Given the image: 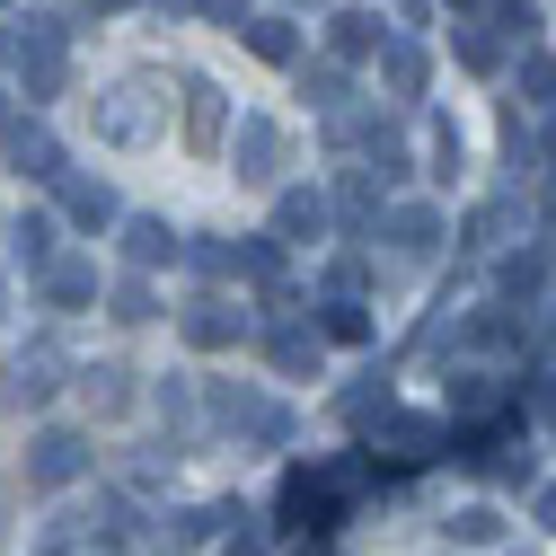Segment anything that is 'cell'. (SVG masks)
Here are the masks:
<instances>
[{
  "label": "cell",
  "instance_id": "obj_26",
  "mask_svg": "<svg viewBox=\"0 0 556 556\" xmlns=\"http://www.w3.org/2000/svg\"><path fill=\"white\" fill-rule=\"evenodd\" d=\"M53 239H62V222H53V213H18V222H10V248H18V265H27V274L62 256Z\"/></svg>",
  "mask_w": 556,
  "mask_h": 556
},
{
  "label": "cell",
  "instance_id": "obj_19",
  "mask_svg": "<svg viewBox=\"0 0 556 556\" xmlns=\"http://www.w3.org/2000/svg\"><path fill=\"white\" fill-rule=\"evenodd\" d=\"M513 230H521V203H513V194H495V203H477V213L459 222V248H468V256H495Z\"/></svg>",
  "mask_w": 556,
  "mask_h": 556
},
{
  "label": "cell",
  "instance_id": "obj_6",
  "mask_svg": "<svg viewBox=\"0 0 556 556\" xmlns=\"http://www.w3.org/2000/svg\"><path fill=\"white\" fill-rule=\"evenodd\" d=\"M160 115H168L160 80H124V89H106V98H98V132H106L115 151H132V142H151V132H160Z\"/></svg>",
  "mask_w": 556,
  "mask_h": 556
},
{
  "label": "cell",
  "instance_id": "obj_41",
  "mask_svg": "<svg viewBox=\"0 0 556 556\" xmlns=\"http://www.w3.org/2000/svg\"><path fill=\"white\" fill-rule=\"evenodd\" d=\"M194 10L213 18V27H230V36H239V18H248V0H194Z\"/></svg>",
  "mask_w": 556,
  "mask_h": 556
},
{
  "label": "cell",
  "instance_id": "obj_24",
  "mask_svg": "<svg viewBox=\"0 0 556 556\" xmlns=\"http://www.w3.org/2000/svg\"><path fill=\"white\" fill-rule=\"evenodd\" d=\"M389 239H397V256H433V248H442V213H433V203H397V213H389Z\"/></svg>",
  "mask_w": 556,
  "mask_h": 556
},
{
  "label": "cell",
  "instance_id": "obj_48",
  "mask_svg": "<svg viewBox=\"0 0 556 556\" xmlns=\"http://www.w3.org/2000/svg\"><path fill=\"white\" fill-rule=\"evenodd\" d=\"M0 318H10V283H0Z\"/></svg>",
  "mask_w": 556,
  "mask_h": 556
},
{
  "label": "cell",
  "instance_id": "obj_9",
  "mask_svg": "<svg viewBox=\"0 0 556 556\" xmlns=\"http://www.w3.org/2000/svg\"><path fill=\"white\" fill-rule=\"evenodd\" d=\"M0 151H10V168H18V177H45V186L62 177V142H53V124H45L36 106H27V115H10V132H0Z\"/></svg>",
  "mask_w": 556,
  "mask_h": 556
},
{
  "label": "cell",
  "instance_id": "obj_45",
  "mask_svg": "<svg viewBox=\"0 0 556 556\" xmlns=\"http://www.w3.org/2000/svg\"><path fill=\"white\" fill-rule=\"evenodd\" d=\"M539 521H547V530H556V485H539Z\"/></svg>",
  "mask_w": 556,
  "mask_h": 556
},
{
  "label": "cell",
  "instance_id": "obj_4",
  "mask_svg": "<svg viewBox=\"0 0 556 556\" xmlns=\"http://www.w3.org/2000/svg\"><path fill=\"white\" fill-rule=\"evenodd\" d=\"M62 380H72V354H62V336H36L27 354H10V371H0V406L27 415V406H45Z\"/></svg>",
  "mask_w": 556,
  "mask_h": 556
},
{
  "label": "cell",
  "instance_id": "obj_40",
  "mask_svg": "<svg viewBox=\"0 0 556 556\" xmlns=\"http://www.w3.org/2000/svg\"><path fill=\"white\" fill-rule=\"evenodd\" d=\"M327 292H371V265H363V256H336V274H327Z\"/></svg>",
  "mask_w": 556,
  "mask_h": 556
},
{
  "label": "cell",
  "instance_id": "obj_36",
  "mask_svg": "<svg viewBox=\"0 0 556 556\" xmlns=\"http://www.w3.org/2000/svg\"><path fill=\"white\" fill-rule=\"evenodd\" d=\"M194 274H239V248H222V239H194V248H177Z\"/></svg>",
  "mask_w": 556,
  "mask_h": 556
},
{
  "label": "cell",
  "instance_id": "obj_25",
  "mask_svg": "<svg viewBox=\"0 0 556 556\" xmlns=\"http://www.w3.org/2000/svg\"><path fill=\"white\" fill-rule=\"evenodd\" d=\"M239 36H248L256 62H283V72L301 62V27H292V18H239Z\"/></svg>",
  "mask_w": 556,
  "mask_h": 556
},
{
  "label": "cell",
  "instance_id": "obj_20",
  "mask_svg": "<svg viewBox=\"0 0 556 556\" xmlns=\"http://www.w3.org/2000/svg\"><path fill=\"white\" fill-rule=\"evenodd\" d=\"M380 36H389L380 10H336V18H327V53H336V62H371Z\"/></svg>",
  "mask_w": 556,
  "mask_h": 556
},
{
  "label": "cell",
  "instance_id": "obj_14",
  "mask_svg": "<svg viewBox=\"0 0 556 556\" xmlns=\"http://www.w3.org/2000/svg\"><path fill=\"white\" fill-rule=\"evenodd\" d=\"M425 80H433V53L415 36H380V89L389 98H425Z\"/></svg>",
  "mask_w": 556,
  "mask_h": 556
},
{
  "label": "cell",
  "instance_id": "obj_12",
  "mask_svg": "<svg viewBox=\"0 0 556 556\" xmlns=\"http://www.w3.org/2000/svg\"><path fill=\"white\" fill-rule=\"evenodd\" d=\"M265 363L283 371V380H318V363H327V336L318 327H301V318H283L265 336Z\"/></svg>",
  "mask_w": 556,
  "mask_h": 556
},
{
  "label": "cell",
  "instance_id": "obj_37",
  "mask_svg": "<svg viewBox=\"0 0 556 556\" xmlns=\"http://www.w3.org/2000/svg\"><path fill=\"white\" fill-rule=\"evenodd\" d=\"M433 177H442V186L459 177V124H451V115H433Z\"/></svg>",
  "mask_w": 556,
  "mask_h": 556
},
{
  "label": "cell",
  "instance_id": "obj_27",
  "mask_svg": "<svg viewBox=\"0 0 556 556\" xmlns=\"http://www.w3.org/2000/svg\"><path fill=\"white\" fill-rule=\"evenodd\" d=\"M495 283H504V309H530V301L547 292V248H521V256L495 274Z\"/></svg>",
  "mask_w": 556,
  "mask_h": 556
},
{
  "label": "cell",
  "instance_id": "obj_7",
  "mask_svg": "<svg viewBox=\"0 0 556 556\" xmlns=\"http://www.w3.org/2000/svg\"><path fill=\"white\" fill-rule=\"evenodd\" d=\"M89 468H98V451H89V433H72V425H53V433L27 442V485H36V495H62V485H80Z\"/></svg>",
  "mask_w": 556,
  "mask_h": 556
},
{
  "label": "cell",
  "instance_id": "obj_39",
  "mask_svg": "<svg viewBox=\"0 0 556 556\" xmlns=\"http://www.w3.org/2000/svg\"><path fill=\"white\" fill-rule=\"evenodd\" d=\"M495 27L530 45V36H539V0H495Z\"/></svg>",
  "mask_w": 556,
  "mask_h": 556
},
{
  "label": "cell",
  "instance_id": "obj_28",
  "mask_svg": "<svg viewBox=\"0 0 556 556\" xmlns=\"http://www.w3.org/2000/svg\"><path fill=\"white\" fill-rule=\"evenodd\" d=\"M80 397H89V415H124L132 406V371L124 363H98V371H80Z\"/></svg>",
  "mask_w": 556,
  "mask_h": 556
},
{
  "label": "cell",
  "instance_id": "obj_18",
  "mask_svg": "<svg viewBox=\"0 0 556 556\" xmlns=\"http://www.w3.org/2000/svg\"><path fill=\"white\" fill-rule=\"evenodd\" d=\"M222 132H230V98L213 80H186V142L194 151H222Z\"/></svg>",
  "mask_w": 556,
  "mask_h": 556
},
{
  "label": "cell",
  "instance_id": "obj_1",
  "mask_svg": "<svg viewBox=\"0 0 556 556\" xmlns=\"http://www.w3.org/2000/svg\"><path fill=\"white\" fill-rule=\"evenodd\" d=\"M371 485H380V459H371V451H336V459L283 477V495H274V521H283V530H336L344 513L371 495Z\"/></svg>",
  "mask_w": 556,
  "mask_h": 556
},
{
  "label": "cell",
  "instance_id": "obj_49",
  "mask_svg": "<svg viewBox=\"0 0 556 556\" xmlns=\"http://www.w3.org/2000/svg\"><path fill=\"white\" fill-rule=\"evenodd\" d=\"M547 222H556V186H547Z\"/></svg>",
  "mask_w": 556,
  "mask_h": 556
},
{
  "label": "cell",
  "instance_id": "obj_8",
  "mask_svg": "<svg viewBox=\"0 0 556 556\" xmlns=\"http://www.w3.org/2000/svg\"><path fill=\"white\" fill-rule=\"evenodd\" d=\"M222 142H230L239 186H274V177H283V160H292V132L274 124V115H239V132H222Z\"/></svg>",
  "mask_w": 556,
  "mask_h": 556
},
{
  "label": "cell",
  "instance_id": "obj_23",
  "mask_svg": "<svg viewBox=\"0 0 556 556\" xmlns=\"http://www.w3.org/2000/svg\"><path fill=\"white\" fill-rule=\"evenodd\" d=\"M327 222H344V230H371V222H380V177H371V168H354V177L336 186Z\"/></svg>",
  "mask_w": 556,
  "mask_h": 556
},
{
  "label": "cell",
  "instance_id": "obj_11",
  "mask_svg": "<svg viewBox=\"0 0 556 556\" xmlns=\"http://www.w3.org/2000/svg\"><path fill=\"white\" fill-rule=\"evenodd\" d=\"M239 274H248V283L265 292V309H301V292H292V274H283V239H274V230L239 248Z\"/></svg>",
  "mask_w": 556,
  "mask_h": 556
},
{
  "label": "cell",
  "instance_id": "obj_32",
  "mask_svg": "<svg viewBox=\"0 0 556 556\" xmlns=\"http://www.w3.org/2000/svg\"><path fill=\"white\" fill-rule=\"evenodd\" d=\"M151 406H160V425H168V451H177V442L194 433V389H186V380H160V397H151Z\"/></svg>",
  "mask_w": 556,
  "mask_h": 556
},
{
  "label": "cell",
  "instance_id": "obj_44",
  "mask_svg": "<svg viewBox=\"0 0 556 556\" xmlns=\"http://www.w3.org/2000/svg\"><path fill=\"white\" fill-rule=\"evenodd\" d=\"M539 160H547V168H556V115H547V132H539Z\"/></svg>",
  "mask_w": 556,
  "mask_h": 556
},
{
  "label": "cell",
  "instance_id": "obj_10",
  "mask_svg": "<svg viewBox=\"0 0 556 556\" xmlns=\"http://www.w3.org/2000/svg\"><path fill=\"white\" fill-rule=\"evenodd\" d=\"M327 230L336 222H327V194L318 186H283V194H274V239H283V248H309Z\"/></svg>",
  "mask_w": 556,
  "mask_h": 556
},
{
  "label": "cell",
  "instance_id": "obj_50",
  "mask_svg": "<svg viewBox=\"0 0 556 556\" xmlns=\"http://www.w3.org/2000/svg\"><path fill=\"white\" fill-rule=\"evenodd\" d=\"M0 53H10V27H0Z\"/></svg>",
  "mask_w": 556,
  "mask_h": 556
},
{
  "label": "cell",
  "instance_id": "obj_21",
  "mask_svg": "<svg viewBox=\"0 0 556 556\" xmlns=\"http://www.w3.org/2000/svg\"><path fill=\"white\" fill-rule=\"evenodd\" d=\"M318 336H327V344H371V309H363V292H327V301H318Z\"/></svg>",
  "mask_w": 556,
  "mask_h": 556
},
{
  "label": "cell",
  "instance_id": "obj_38",
  "mask_svg": "<svg viewBox=\"0 0 556 556\" xmlns=\"http://www.w3.org/2000/svg\"><path fill=\"white\" fill-rule=\"evenodd\" d=\"M459 62H468V72H495V62H504V45L485 36V27H459Z\"/></svg>",
  "mask_w": 556,
  "mask_h": 556
},
{
  "label": "cell",
  "instance_id": "obj_42",
  "mask_svg": "<svg viewBox=\"0 0 556 556\" xmlns=\"http://www.w3.org/2000/svg\"><path fill=\"white\" fill-rule=\"evenodd\" d=\"M230 556H274V547H265V530H256L248 513H239V539H230Z\"/></svg>",
  "mask_w": 556,
  "mask_h": 556
},
{
  "label": "cell",
  "instance_id": "obj_46",
  "mask_svg": "<svg viewBox=\"0 0 556 556\" xmlns=\"http://www.w3.org/2000/svg\"><path fill=\"white\" fill-rule=\"evenodd\" d=\"M451 10H459V18H468V10H485V0H451Z\"/></svg>",
  "mask_w": 556,
  "mask_h": 556
},
{
  "label": "cell",
  "instance_id": "obj_15",
  "mask_svg": "<svg viewBox=\"0 0 556 556\" xmlns=\"http://www.w3.org/2000/svg\"><path fill=\"white\" fill-rule=\"evenodd\" d=\"M53 194H62V222H80V230H106V222H115V186H106V177L62 168V177H53Z\"/></svg>",
  "mask_w": 556,
  "mask_h": 556
},
{
  "label": "cell",
  "instance_id": "obj_29",
  "mask_svg": "<svg viewBox=\"0 0 556 556\" xmlns=\"http://www.w3.org/2000/svg\"><path fill=\"white\" fill-rule=\"evenodd\" d=\"M230 521H239V504H194V513L168 521V539H177V547H203V539H222Z\"/></svg>",
  "mask_w": 556,
  "mask_h": 556
},
{
  "label": "cell",
  "instance_id": "obj_17",
  "mask_svg": "<svg viewBox=\"0 0 556 556\" xmlns=\"http://www.w3.org/2000/svg\"><path fill=\"white\" fill-rule=\"evenodd\" d=\"M177 248H186V239H177L160 213H132V222H124V265H132V274H151V265H177Z\"/></svg>",
  "mask_w": 556,
  "mask_h": 556
},
{
  "label": "cell",
  "instance_id": "obj_51",
  "mask_svg": "<svg viewBox=\"0 0 556 556\" xmlns=\"http://www.w3.org/2000/svg\"><path fill=\"white\" fill-rule=\"evenodd\" d=\"M160 10H177V0H160Z\"/></svg>",
  "mask_w": 556,
  "mask_h": 556
},
{
  "label": "cell",
  "instance_id": "obj_5",
  "mask_svg": "<svg viewBox=\"0 0 556 556\" xmlns=\"http://www.w3.org/2000/svg\"><path fill=\"white\" fill-rule=\"evenodd\" d=\"M451 451V415H380V442H371V459L380 468H433Z\"/></svg>",
  "mask_w": 556,
  "mask_h": 556
},
{
  "label": "cell",
  "instance_id": "obj_35",
  "mask_svg": "<svg viewBox=\"0 0 556 556\" xmlns=\"http://www.w3.org/2000/svg\"><path fill=\"white\" fill-rule=\"evenodd\" d=\"M451 539H459V547H485V539H504V513H495V504H468V513H451Z\"/></svg>",
  "mask_w": 556,
  "mask_h": 556
},
{
  "label": "cell",
  "instance_id": "obj_22",
  "mask_svg": "<svg viewBox=\"0 0 556 556\" xmlns=\"http://www.w3.org/2000/svg\"><path fill=\"white\" fill-rule=\"evenodd\" d=\"M504 406H513L504 371H451V415H504Z\"/></svg>",
  "mask_w": 556,
  "mask_h": 556
},
{
  "label": "cell",
  "instance_id": "obj_16",
  "mask_svg": "<svg viewBox=\"0 0 556 556\" xmlns=\"http://www.w3.org/2000/svg\"><path fill=\"white\" fill-rule=\"evenodd\" d=\"M36 283H45V309H89L98 301V265H80V256H53V265H36Z\"/></svg>",
  "mask_w": 556,
  "mask_h": 556
},
{
  "label": "cell",
  "instance_id": "obj_47",
  "mask_svg": "<svg viewBox=\"0 0 556 556\" xmlns=\"http://www.w3.org/2000/svg\"><path fill=\"white\" fill-rule=\"evenodd\" d=\"M292 10H327V0H292Z\"/></svg>",
  "mask_w": 556,
  "mask_h": 556
},
{
  "label": "cell",
  "instance_id": "obj_3",
  "mask_svg": "<svg viewBox=\"0 0 556 556\" xmlns=\"http://www.w3.org/2000/svg\"><path fill=\"white\" fill-rule=\"evenodd\" d=\"M213 425L239 433V442H256V451H283V442H292V406H274V397L248 389V380H213Z\"/></svg>",
  "mask_w": 556,
  "mask_h": 556
},
{
  "label": "cell",
  "instance_id": "obj_34",
  "mask_svg": "<svg viewBox=\"0 0 556 556\" xmlns=\"http://www.w3.org/2000/svg\"><path fill=\"white\" fill-rule=\"evenodd\" d=\"M521 106H556V62L539 45H521Z\"/></svg>",
  "mask_w": 556,
  "mask_h": 556
},
{
  "label": "cell",
  "instance_id": "obj_33",
  "mask_svg": "<svg viewBox=\"0 0 556 556\" xmlns=\"http://www.w3.org/2000/svg\"><path fill=\"white\" fill-rule=\"evenodd\" d=\"M106 309H115V318H124V327H142V318H160V292H151V283H142V274H124V283H115V292H106Z\"/></svg>",
  "mask_w": 556,
  "mask_h": 556
},
{
  "label": "cell",
  "instance_id": "obj_2",
  "mask_svg": "<svg viewBox=\"0 0 556 556\" xmlns=\"http://www.w3.org/2000/svg\"><path fill=\"white\" fill-rule=\"evenodd\" d=\"M10 62H18V98L27 106L62 98V80H72V27H62V18H27V36L10 45Z\"/></svg>",
  "mask_w": 556,
  "mask_h": 556
},
{
  "label": "cell",
  "instance_id": "obj_52",
  "mask_svg": "<svg viewBox=\"0 0 556 556\" xmlns=\"http://www.w3.org/2000/svg\"><path fill=\"white\" fill-rule=\"evenodd\" d=\"M442 556H451V547H442Z\"/></svg>",
  "mask_w": 556,
  "mask_h": 556
},
{
  "label": "cell",
  "instance_id": "obj_43",
  "mask_svg": "<svg viewBox=\"0 0 556 556\" xmlns=\"http://www.w3.org/2000/svg\"><path fill=\"white\" fill-rule=\"evenodd\" d=\"M80 10H89V18H115V10H132V0H80Z\"/></svg>",
  "mask_w": 556,
  "mask_h": 556
},
{
  "label": "cell",
  "instance_id": "obj_30",
  "mask_svg": "<svg viewBox=\"0 0 556 556\" xmlns=\"http://www.w3.org/2000/svg\"><path fill=\"white\" fill-rule=\"evenodd\" d=\"M336 415H344V425H380V415H389V371H371V380H354V389L336 397Z\"/></svg>",
  "mask_w": 556,
  "mask_h": 556
},
{
  "label": "cell",
  "instance_id": "obj_31",
  "mask_svg": "<svg viewBox=\"0 0 556 556\" xmlns=\"http://www.w3.org/2000/svg\"><path fill=\"white\" fill-rule=\"evenodd\" d=\"M301 98L327 115V106H344V98H354V89H344V62H301Z\"/></svg>",
  "mask_w": 556,
  "mask_h": 556
},
{
  "label": "cell",
  "instance_id": "obj_13",
  "mask_svg": "<svg viewBox=\"0 0 556 556\" xmlns=\"http://www.w3.org/2000/svg\"><path fill=\"white\" fill-rule=\"evenodd\" d=\"M239 336H248V309L222 301V292H203V301L186 309V344H203V354H230Z\"/></svg>",
  "mask_w": 556,
  "mask_h": 556
}]
</instances>
